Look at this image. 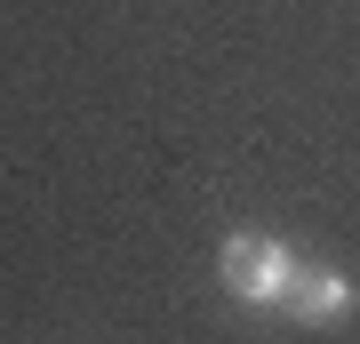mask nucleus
Masks as SVG:
<instances>
[{"instance_id": "nucleus-1", "label": "nucleus", "mask_w": 360, "mask_h": 344, "mask_svg": "<svg viewBox=\"0 0 360 344\" xmlns=\"http://www.w3.org/2000/svg\"><path fill=\"white\" fill-rule=\"evenodd\" d=\"M217 281L240 296V305L281 312L296 296V281H304V256H296L288 241H272V232H232V241L217 248Z\"/></svg>"}, {"instance_id": "nucleus-2", "label": "nucleus", "mask_w": 360, "mask_h": 344, "mask_svg": "<svg viewBox=\"0 0 360 344\" xmlns=\"http://www.w3.org/2000/svg\"><path fill=\"white\" fill-rule=\"evenodd\" d=\"M360 305V288L345 281V272H328V265H304V281H296V296H288V320H304V329H328V320H345Z\"/></svg>"}]
</instances>
